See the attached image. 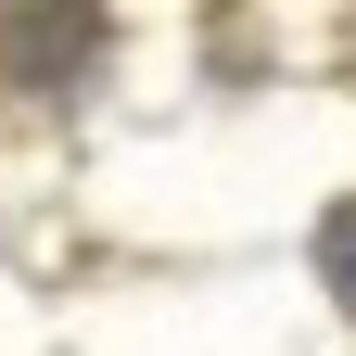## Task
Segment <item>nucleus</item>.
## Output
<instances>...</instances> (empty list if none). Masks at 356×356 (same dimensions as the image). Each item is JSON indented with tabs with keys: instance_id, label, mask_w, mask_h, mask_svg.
<instances>
[{
	"instance_id": "1",
	"label": "nucleus",
	"mask_w": 356,
	"mask_h": 356,
	"mask_svg": "<svg viewBox=\"0 0 356 356\" xmlns=\"http://www.w3.org/2000/svg\"><path fill=\"white\" fill-rule=\"evenodd\" d=\"M318 254H331V280H343V305H356V204L331 216V242H318Z\"/></svg>"
}]
</instances>
